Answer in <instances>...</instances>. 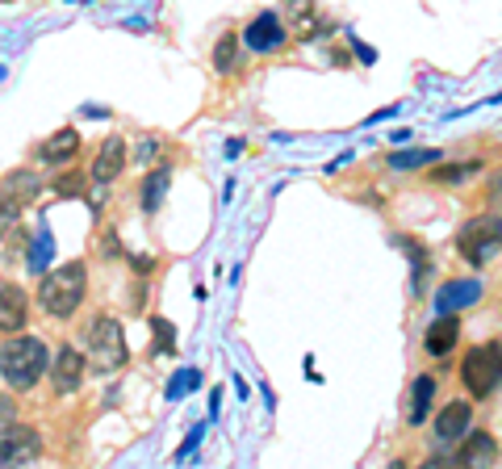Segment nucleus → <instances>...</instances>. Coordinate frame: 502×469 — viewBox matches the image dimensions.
I'll use <instances>...</instances> for the list:
<instances>
[{
    "label": "nucleus",
    "instance_id": "obj_20",
    "mask_svg": "<svg viewBox=\"0 0 502 469\" xmlns=\"http://www.w3.org/2000/svg\"><path fill=\"white\" fill-rule=\"evenodd\" d=\"M477 298V285H448V290H443V306H453V302H473Z\"/></svg>",
    "mask_w": 502,
    "mask_h": 469
},
{
    "label": "nucleus",
    "instance_id": "obj_13",
    "mask_svg": "<svg viewBox=\"0 0 502 469\" xmlns=\"http://www.w3.org/2000/svg\"><path fill=\"white\" fill-rule=\"evenodd\" d=\"M285 42V30H281V21L272 17V13H264V17L247 30V47L251 50H272V47H281Z\"/></svg>",
    "mask_w": 502,
    "mask_h": 469
},
{
    "label": "nucleus",
    "instance_id": "obj_8",
    "mask_svg": "<svg viewBox=\"0 0 502 469\" xmlns=\"http://www.w3.org/2000/svg\"><path fill=\"white\" fill-rule=\"evenodd\" d=\"M30 314V302L17 285H0V331H21Z\"/></svg>",
    "mask_w": 502,
    "mask_h": 469
},
{
    "label": "nucleus",
    "instance_id": "obj_3",
    "mask_svg": "<svg viewBox=\"0 0 502 469\" xmlns=\"http://www.w3.org/2000/svg\"><path fill=\"white\" fill-rule=\"evenodd\" d=\"M89 365H97L101 373H113L126 365V336H122V323L101 314L89 331Z\"/></svg>",
    "mask_w": 502,
    "mask_h": 469
},
{
    "label": "nucleus",
    "instance_id": "obj_19",
    "mask_svg": "<svg viewBox=\"0 0 502 469\" xmlns=\"http://www.w3.org/2000/svg\"><path fill=\"white\" fill-rule=\"evenodd\" d=\"M427 160H440V151H411V155H394V168H419V164H427Z\"/></svg>",
    "mask_w": 502,
    "mask_h": 469
},
{
    "label": "nucleus",
    "instance_id": "obj_11",
    "mask_svg": "<svg viewBox=\"0 0 502 469\" xmlns=\"http://www.w3.org/2000/svg\"><path fill=\"white\" fill-rule=\"evenodd\" d=\"M456 336H461V319H456V314H443V319H435L432 331H427V352H432V357L453 352Z\"/></svg>",
    "mask_w": 502,
    "mask_h": 469
},
{
    "label": "nucleus",
    "instance_id": "obj_4",
    "mask_svg": "<svg viewBox=\"0 0 502 469\" xmlns=\"http://www.w3.org/2000/svg\"><path fill=\"white\" fill-rule=\"evenodd\" d=\"M461 378H465L473 399H490L494 389H498V344L473 348L461 365Z\"/></svg>",
    "mask_w": 502,
    "mask_h": 469
},
{
    "label": "nucleus",
    "instance_id": "obj_5",
    "mask_svg": "<svg viewBox=\"0 0 502 469\" xmlns=\"http://www.w3.org/2000/svg\"><path fill=\"white\" fill-rule=\"evenodd\" d=\"M42 449V440L34 428H26V423H5L0 428V465H21V461H34Z\"/></svg>",
    "mask_w": 502,
    "mask_h": 469
},
{
    "label": "nucleus",
    "instance_id": "obj_15",
    "mask_svg": "<svg viewBox=\"0 0 502 469\" xmlns=\"http://www.w3.org/2000/svg\"><path fill=\"white\" fill-rule=\"evenodd\" d=\"M76 151H80V134H76V130H59V134L42 147V160H47V164H63V160H71Z\"/></svg>",
    "mask_w": 502,
    "mask_h": 469
},
{
    "label": "nucleus",
    "instance_id": "obj_22",
    "mask_svg": "<svg viewBox=\"0 0 502 469\" xmlns=\"http://www.w3.org/2000/svg\"><path fill=\"white\" fill-rule=\"evenodd\" d=\"M469 172H477V164H465V168H440L435 172V180H461V176H469Z\"/></svg>",
    "mask_w": 502,
    "mask_h": 469
},
{
    "label": "nucleus",
    "instance_id": "obj_23",
    "mask_svg": "<svg viewBox=\"0 0 502 469\" xmlns=\"http://www.w3.org/2000/svg\"><path fill=\"white\" fill-rule=\"evenodd\" d=\"M13 420H17V402L0 394V428H5V423H13Z\"/></svg>",
    "mask_w": 502,
    "mask_h": 469
},
{
    "label": "nucleus",
    "instance_id": "obj_10",
    "mask_svg": "<svg viewBox=\"0 0 502 469\" xmlns=\"http://www.w3.org/2000/svg\"><path fill=\"white\" fill-rule=\"evenodd\" d=\"M465 432H469V402H448V407L440 410V420H435V436H440L443 444H453Z\"/></svg>",
    "mask_w": 502,
    "mask_h": 469
},
{
    "label": "nucleus",
    "instance_id": "obj_9",
    "mask_svg": "<svg viewBox=\"0 0 502 469\" xmlns=\"http://www.w3.org/2000/svg\"><path fill=\"white\" fill-rule=\"evenodd\" d=\"M126 168V143L118 134H109L97 151V164H92V180H113L118 172Z\"/></svg>",
    "mask_w": 502,
    "mask_h": 469
},
{
    "label": "nucleus",
    "instance_id": "obj_7",
    "mask_svg": "<svg viewBox=\"0 0 502 469\" xmlns=\"http://www.w3.org/2000/svg\"><path fill=\"white\" fill-rule=\"evenodd\" d=\"M50 381H55L59 394H71V389L84 381V357H80L76 348H63L59 357H55V365H50Z\"/></svg>",
    "mask_w": 502,
    "mask_h": 469
},
{
    "label": "nucleus",
    "instance_id": "obj_14",
    "mask_svg": "<svg viewBox=\"0 0 502 469\" xmlns=\"http://www.w3.org/2000/svg\"><path fill=\"white\" fill-rule=\"evenodd\" d=\"M465 444H461V453H456V465H477V461H490L494 457V440L486 436V432H465Z\"/></svg>",
    "mask_w": 502,
    "mask_h": 469
},
{
    "label": "nucleus",
    "instance_id": "obj_1",
    "mask_svg": "<svg viewBox=\"0 0 502 469\" xmlns=\"http://www.w3.org/2000/svg\"><path fill=\"white\" fill-rule=\"evenodd\" d=\"M47 373V344L30 340V336H17L0 348V378L9 381L13 389H30L34 381Z\"/></svg>",
    "mask_w": 502,
    "mask_h": 469
},
{
    "label": "nucleus",
    "instance_id": "obj_18",
    "mask_svg": "<svg viewBox=\"0 0 502 469\" xmlns=\"http://www.w3.org/2000/svg\"><path fill=\"white\" fill-rule=\"evenodd\" d=\"M167 189V168L155 172V180H147V189H143V201H147V210H155L159 206V193Z\"/></svg>",
    "mask_w": 502,
    "mask_h": 469
},
{
    "label": "nucleus",
    "instance_id": "obj_12",
    "mask_svg": "<svg viewBox=\"0 0 502 469\" xmlns=\"http://www.w3.org/2000/svg\"><path fill=\"white\" fill-rule=\"evenodd\" d=\"M38 176H34V172H9V176H5V189H0V197L5 201H13V206H26V201H34L38 197Z\"/></svg>",
    "mask_w": 502,
    "mask_h": 469
},
{
    "label": "nucleus",
    "instance_id": "obj_21",
    "mask_svg": "<svg viewBox=\"0 0 502 469\" xmlns=\"http://www.w3.org/2000/svg\"><path fill=\"white\" fill-rule=\"evenodd\" d=\"M13 219H17V206H13V201H5V197H0V235H5V230L13 227Z\"/></svg>",
    "mask_w": 502,
    "mask_h": 469
},
{
    "label": "nucleus",
    "instance_id": "obj_2",
    "mask_svg": "<svg viewBox=\"0 0 502 469\" xmlns=\"http://www.w3.org/2000/svg\"><path fill=\"white\" fill-rule=\"evenodd\" d=\"M84 290H89V272H84V264H63V269H55L47 281H42L38 302H42V310H47V314H55V319H68V314H76Z\"/></svg>",
    "mask_w": 502,
    "mask_h": 469
},
{
    "label": "nucleus",
    "instance_id": "obj_6",
    "mask_svg": "<svg viewBox=\"0 0 502 469\" xmlns=\"http://www.w3.org/2000/svg\"><path fill=\"white\" fill-rule=\"evenodd\" d=\"M498 248V222L494 219H477L461 230V251L473 260V264H486V256Z\"/></svg>",
    "mask_w": 502,
    "mask_h": 469
},
{
    "label": "nucleus",
    "instance_id": "obj_24",
    "mask_svg": "<svg viewBox=\"0 0 502 469\" xmlns=\"http://www.w3.org/2000/svg\"><path fill=\"white\" fill-rule=\"evenodd\" d=\"M80 189H84V180L80 176H63L59 185H55V193H63V197H68V193H80Z\"/></svg>",
    "mask_w": 502,
    "mask_h": 469
},
{
    "label": "nucleus",
    "instance_id": "obj_17",
    "mask_svg": "<svg viewBox=\"0 0 502 469\" xmlns=\"http://www.w3.org/2000/svg\"><path fill=\"white\" fill-rule=\"evenodd\" d=\"M214 68H218V71H230V68H235V38H230V34H227L222 42H218V50H214Z\"/></svg>",
    "mask_w": 502,
    "mask_h": 469
},
{
    "label": "nucleus",
    "instance_id": "obj_16",
    "mask_svg": "<svg viewBox=\"0 0 502 469\" xmlns=\"http://www.w3.org/2000/svg\"><path fill=\"white\" fill-rule=\"evenodd\" d=\"M432 399H435V381L432 378H419L411 389V423H423L427 410H432Z\"/></svg>",
    "mask_w": 502,
    "mask_h": 469
}]
</instances>
